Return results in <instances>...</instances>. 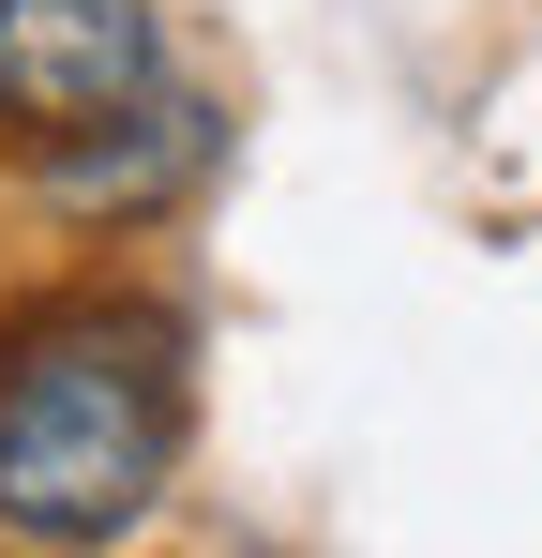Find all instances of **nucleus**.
Returning a JSON list of instances; mask_svg holds the SVG:
<instances>
[{
  "mask_svg": "<svg viewBox=\"0 0 542 558\" xmlns=\"http://www.w3.org/2000/svg\"><path fill=\"white\" fill-rule=\"evenodd\" d=\"M211 167H226V106L196 76H151V92H121L76 136H30V211H61V227L106 242V227H167Z\"/></svg>",
  "mask_w": 542,
  "mask_h": 558,
  "instance_id": "obj_2",
  "label": "nucleus"
},
{
  "mask_svg": "<svg viewBox=\"0 0 542 558\" xmlns=\"http://www.w3.org/2000/svg\"><path fill=\"white\" fill-rule=\"evenodd\" d=\"M151 76H167L151 0H0V136L15 151L106 121V106L151 92Z\"/></svg>",
  "mask_w": 542,
  "mask_h": 558,
  "instance_id": "obj_3",
  "label": "nucleus"
},
{
  "mask_svg": "<svg viewBox=\"0 0 542 558\" xmlns=\"http://www.w3.org/2000/svg\"><path fill=\"white\" fill-rule=\"evenodd\" d=\"M181 423H196V332L167 302H61L0 332V544H136L167 513Z\"/></svg>",
  "mask_w": 542,
  "mask_h": 558,
  "instance_id": "obj_1",
  "label": "nucleus"
}]
</instances>
